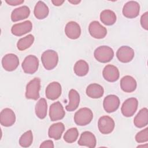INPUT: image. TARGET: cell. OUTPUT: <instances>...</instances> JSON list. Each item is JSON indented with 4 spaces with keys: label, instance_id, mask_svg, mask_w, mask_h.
<instances>
[{
    "label": "cell",
    "instance_id": "obj_27",
    "mask_svg": "<svg viewBox=\"0 0 148 148\" xmlns=\"http://www.w3.org/2000/svg\"><path fill=\"white\" fill-rule=\"evenodd\" d=\"M100 20L105 25H112L116 23L117 17L113 11L109 9H105L101 12L100 14Z\"/></svg>",
    "mask_w": 148,
    "mask_h": 148
},
{
    "label": "cell",
    "instance_id": "obj_30",
    "mask_svg": "<svg viewBox=\"0 0 148 148\" xmlns=\"http://www.w3.org/2000/svg\"><path fill=\"white\" fill-rule=\"evenodd\" d=\"M34 36L32 34H29L25 37L20 38L17 43V47L20 51H24L33 44L34 42Z\"/></svg>",
    "mask_w": 148,
    "mask_h": 148
},
{
    "label": "cell",
    "instance_id": "obj_5",
    "mask_svg": "<svg viewBox=\"0 0 148 148\" xmlns=\"http://www.w3.org/2000/svg\"><path fill=\"white\" fill-rule=\"evenodd\" d=\"M21 66L23 71L25 73L34 74L38 69V58L34 55H29L24 60Z\"/></svg>",
    "mask_w": 148,
    "mask_h": 148
},
{
    "label": "cell",
    "instance_id": "obj_36",
    "mask_svg": "<svg viewBox=\"0 0 148 148\" xmlns=\"http://www.w3.org/2000/svg\"><path fill=\"white\" fill-rule=\"evenodd\" d=\"M5 2L9 5L17 6L24 3V0H6Z\"/></svg>",
    "mask_w": 148,
    "mask_h": 148
},
{
    "label": "cell",
    "instance_id": "obj_3",
    "mask_svg": "<svg viewBox=\"0 0 148 148\" xmlns=\"http://www.w3.org/2000/svg\"><path fill=\"white\" fill-rule=\"evenodd\" d=\"M94 56L98 61L102 63H106L113 59L114 51L109 46H101L94 50Z\"/></svg>",
    "mask_w": 148,
    "mask_h": 148
},
{
    "label": "cell",
    "instance_id": "obj_29",
    "mask_svg": "<svg viewBox=\"0 0 148 148\" xmlns=\"http://www.w3.org/2000/svg\"><path fill=\"white\" fill-rule=\"evenodd\" d=\"M73 71L77 76L81 77L84 76L88 72L89 65L86 61L80 60L75 63L73 67Z\"/></svg>",
    "mask_w": 148,
    "mask_h": 148
},
{
    "label": "cell",
    "instance_id": "obj_8",
    "mask_svg": "<svg viewBox=\"0 0 148 148\" xmlns=\"http://www.w3.org/2000/svg\"><path fill=\"white\" fill-rule=\"evenodd\" d=\"M140 12V5L138 2L134 1H130L125 3L123 8V14L128 18L136 17Z\"/></svg>",
    "mask_w": 148,
    "mask_h": 148
},
{
    "label": "cell",
    "instance_id": "obj_12",
    "mask_svg": "<svg viewBox=\"0 0 148 148\" xmlns=\"http://www.w3.org/2000/svg\"><path fill=\"white\" fill-rule=\"evenodd\" d=\"M65 115V112L62 104L59 102L53 103L49 108V117L51 121H55L62 119Z\"/></svg>",
    "mask_w": 148,
    "mask_h": 148
},
{
    "label": "cell",
    "instance_id": "obj_10",
    "mask_svg": "<svg viewBox=\"0 0 148 148\" xmlns=\"http://www.w3.org/2000/svg\"><path fill=\"white\" fill-rule=\"evenodd\" d=\"M2 65L5 71L9 72L13 71L19 65V59L16 54L9 53L2 58Z\"/></svg>",
    "mask_w": 148,
    "mask_h": 148
},
{
    "label": "cell",
    "instance_id": "obj_4",
    "mask_svg": "<svg viewBox=\"0 0 148 148\" xmlns=\"http://www.w3.org/2000/svg\"><path fill=\"white\" fill-rule=\"evenodd\" d=\"M40 89V79L35 77L28 82L26 86L25 97L27 99L37 100L40 97L39 91Z\"/></svg>",
    "mask_w": 148,
    "mask_h": 148
},
{
    "label": "cell",
    "instance_id": "obj_22",
    "mask_svg": "<svg viewBox=\"0 0 148 148\" xmlns=\"http://www.w3.org/2000/svg\"><path fill=\"white\" fill-rule=\"evenodd\" d=\"M69 103L65 106V109L68 112L75 110L79 106L80 103V95L79 92L74 90L71 89L68 94Z\"/></svg>",
    "mask_w": 148,
    "mask_h": 148
},
{
    "label": "cell",
    "instance_id": "obj_26",
    "mask_svg": "<svg viewBox=\"0 0 148 148\" xmlns=\"http://www.w3.org/2000/svg\"><path fill=\"white\" fill-rule=\"evenodd\" d=\"M49 13L48 6L43 1H39L35 5L34 10L35 17L39 20H43L47 17Z\"/></svg>",
    "mask_w": 148,
    "mask_h": 148
},
{
    "label": "cell",
    "instance_id": "obj_11",
    "mask_svg": "<svg viewBox=\"0 0 148 148\" xmlns=\"http://www.w3.org/2000/svg\"><path fill=\"white\" fill-rule=\"evenodd\" d=\"M135 53L133 49L128 46H121L116 52L117 59L123 63H127L132 60Z\"/></svg>",
    "mask_w": 148,
    "mask_h": 148
},
{
    "label": "cell",
    "instance_id": "obj_6",
    "mask_svg": "<svg viewBox=\"0 0 148 148\" xmlns=\"http://www.w3.org/2000/svg\"><path fill=\"white\" fill-rule=\"evenodd\" d=\"M138 106V101L135 98H130L123 103L121 111L123 115L127 117L132 116L136 112Z\"/></svg>",
    "mask_w": 148,
    "mask_h": 148
},
{
    "label": "cell",
    "instance_id": "obj_31",
    "mask_svg": "<svg viewBox=\"0 0 148 148\" xmlns=\"http://www.w3.org/2000/svg\"><path fill=\"white\" fill-rule=\"evenodd\" d=\"M33 142V134L31 130L24 132L19 139V144L21 147H29Z\"/></svg>",
    "mask_w": 148,
    "mask_h": 148
},
{
    "label": "cell",
    "instance_id": "obj_28",
    "mask_svg": "<svg viewBox=\"0 0 148 148\" xmlns=\"http://www.w3.org/2000/svg\"><path fill=\"white\" fill-rule=\"evenodd\" d=\"M35 114L40 119H43L47 116V103L45 98H40L35 105Z\"/></svg>",
    "mask_w": 148,
    "mask_h": 148
},
{
    "label": "cell",
    "instance_id": "obj_24",
    "mask_svg": "<svg viewBox=\"0 0 148 148\" xmlns=\"http://www.w3.org/2000/svg\"><path fill=\"white\" fill-rule=\"evenodd\" d=\"M86 92L88 97L97 99L103 96L104 94V90L102 86L97 83H92L87 87Z\"/></svg>",
    "mask_w": 148,
    "mask_h": 148
},
{
    "label": "cell",
    "instance_id": "obj_7",
    "mask_svg": "<svg viewBox=\"0 0 148 148\" xmlns=\"http://www.w3.org/2000/svg\"><path fill=\"white\" fill-rule=\"evenodd\" d=\"M114 126L115 123L113 119L108 116H103L98 120V129L102 134H110L113 131Z\"/></svg>",
    "mask_w": 148,
    "mask_h": 148
},
{
    "label": "cell",
    "instance_id": "obj_13",
    "mask_svg": "<svg viewBox=\"0 0 148 148\" xmlns=\"http://www.w3.org/2000/svg\"><path fill=\"white\" fill-rule=\"evenodd\" d=\"M32 29V23L29 20L14 24L11 28V32L17 36H21L29 32Z\"/></svg>",
    "mask_w": 148,
    "mask_h": 148
},
{
    "label": "cell",
    "instance_id": "obj_1",
    "mask_svg": "<svg viewBox=\"0 0 148 148\" xmlns=\"http://www.w3.org/2000/svg\"><path fill=\"white\" fill-rule=\"evenodd\" d=\"M41 61L46 70L53 69L57 65L58 62V54L53 50H47L42 53Z\"/></svg>",
    "mask_w": 148,
    "mask_h": 148
},
{
    "label": "cell",
    "instance_id": "obj_9",
    "mask_svg": "<svg viewBox=\"0 0 148 148\" xmlns=\"http://www.w3.org/2000/svg\"><path fill=\"white\" fill-rule=\"evenodd\" d=\"M88 31L92 37L98 39L104 38L107 34L106 28L97 21H93L90 23Z\"/></svg>",
    "mask_w": 148,
    "mask_h": 148
},
{
    "label": "cell",
    "instance_id": "obj_35",
    "mask_svg": "<svg viewBox=\"0 0 148 148\" xmlns=\"http://www.w3.org/2000/svg\"><path fill=\"white\" fill-rule=\"evenodd\" d=\"M54 147V143L51 140H45L40 145V148H53Z\"/></svg>",
    "mask_w": 148,
    "mask_h": 148
},
{
    "label": "cell",
    "instance_id": "obj_14",
    "mask_svg": "<svg viewBox=\"0 0 148 148\" xmlns=\"http://www.w3.org/2000/svg\"><path fill=\"white\" fill-rule=\"evenodd\" d=\"M120 102L119 98L117 95L110 94L104 98L103 106L106 112L112 113L118 109Z\"/></svg>",
    "mask_w": 148,
    "mask_h": 148
},
{
    "label": "cell",
    "instance_id": "obj_37",
    "mask_svg": "<svg viewBox=\"0 0 148 148\" xmlns=\"http://www.w3.org/2000/svg\"><path fill=\"white\" fill-rule=\"evenodd\" d=\"M64 1H61V0H56V1H51L52 3L56 6H59L62 5V3L64 2Z\"/></svg>",
    "mask_w": 148,
    "mask_h": 148
},
{
    "label": "cell",
    "instance_id": "obj_32",
    "mask_svg": "<svg viewBox=\"0 0 148 148\" xmlns=\"http://www.w3.org/2000/svg\"><path fill=\"white\" fill-rule=\"evenodd\" d=\"M79 136V132L76 128L73 127L68 130L64 135V140L69 143L75 142Z\"/></svg>",
    "mask_w": 148,
    "mask_h": 148
},
{
    "label": "cell",
    "instance_id": "obj_21",
    "mask_svg": "<svg viewBox=\"0 0 148 148\" xmlns=\"http://www.w3.org/2000/svg\"><path fill=\"white\" fill-rule=\"evenodd\" d=\"M137 84L135 79L129 75L125 76L121 79L120 87L125 92H132L136 88Z\"/></svg>",
    "mask_w": 148,
    "mask_h": 148
},
{
    "label": "cell",
    "instance_id": "obj_15",
    "mask_svg": "<svg viewBox=\"0 0 148 148\" xmlns=\"http://www.w3.org/2000/svg\"><path fill=\"white\" fill-rule=\"evenodd\" d=\"M16 121V115L14 111L10 108L3 109L0 113V123L2 126L10 127Z\"/></svg>",
    "mask_w": 148,
    "mask_h": 148
},
{
    "label": "cell",
    "instance_id": "obj_18",
    "mask_svg": "<svg viewBox=\"0 0 148 148\" xmlns=\"http://www.w3.org/2000/svg\"><path fill=\"white\" fill-rule=\"evenodd\" d=\"M96 138L94 134L90 131H84L82 132L78 140L79 145L90 148H94L96 146Z\"/></svg>",
    "mask_w": 148,
    "mask_h": 148
},
{
    "label": "cell",
    "instance_id": "obj_2",
    "mask_svg": "<svg viewBox=\"0 0 148 148\" xmlns=\"http://www.w3.org/2000/svg\"><path fill=\"white\" fill-rule=\"evenodd\" d=\"M93 119L92 110L88 108H82L79 109L74 115V121L80 126L88 125Z\"/></svg>",
    "mask_w": 148,
    "mask_h": 148
},
{
    "label": "cell",
    "instance_id": "obj_34",
    "mask_svg": "<svg viewBox=\"0 0 148 148\" xmlns=\"http://www.w3.org/2000/svg\"><path fill=\"white\" fill-rule=\"evenodd\" d=\"M140 25L145 30L148 29V12L144 13L140 17Z\"/></svg>",
    "mask_w": 148,
    "mask_h": 148
},
{
    "label": "cell",
    "instance_id": "obj_19",
    "mask_svg": "<svg viewBox=\"0 0 148 148\" xmlns=\"http://www.w3.org/2000/svg\"><path fill=\"white\" fill-rule=\"evenodd\" d=\"M65 33L68 38L71 39H76L81 35V28L79 24L75 21L68 22L65 27Z\"/></svg>",
    "mask_w": 148,
    "mask_h": 148
},
{
    "label": "cell",
    "instance_id": "obj_17",
    "mask_svg": "<svg viewBox=\"0 0 148 148\" xmlns=\"http://www.w3.org/2000/svg\"><path fill=\"white\" fill-rule=\"evenodd\" d=\"M102 75L106 81L114 82L119 79L120 73L118 68L116 66L109 64L106 65L103 68Z\"/></svg>",
    "mask_w": 148,
    "mask_h": 148
},
{
    "label": "cell",
    "instance_id": "obj_38",
    "mask_svg": "<svg viewBox=\"0 0 148 148\" xmlns=\"http://www.w3.org/2000/svg\"><path fill=\"white\" fill-rule=\"evenodd\" d=\"M68 2L73 5H77L79 3L81 2V1L80 0H69Z\"/></svg>",
    "mask_w": 148,
    "mask_h": 148
},
{
    "label": "cell",
    "instance_id": "obj_16",
    "mask_svg": "<svg viewBox=\"0 0 148 148\" xmlns=\"http://www.w3.org/2000/svg\"><path fill=\"white\" fill-rule=\"evenodd\" d=\"M61 92L62 88L60 83L57 82H53L47 86L45 95L47 98L54 101L60 97Z\"/></svg>",
    "mask_w": 148,
    "mask_h": 148
},
{
    "label": "cell",
    "instance_id": "obj_23",
    "mask_svg": "<svg viewBox=\"0 0 148 148\" xmlns=\"http://www.w3.org/2000/svg\"><path fill=\"white\" fill-rule=\"evenodd\" d=\"M65 130V125L61 122L54 123L49 127L48 130V135L49 138L55 140L61 139L62 133Z\"/></svg>",
    "mask_w": 148,
    "mask_h": 148
},
{
    "label": "cell",
    "instance_id": "obj_33",
    "mask_svg": "<svg viewBox=\"0 0 148 148\" xmlns=\"http://www.w3.org/2000/svg\"><path fill=\"white\" fill-rule=\"evenodd\" d=\"M135 140L139 143H144L148 141V128H146L139 132L135 135Z\"/></svg>",
    "mask_w": 148,
    "mask_h": 148
},
{
    "label": "cell",
    "instance_id": "obj_25",
    "mask_svg": "<svg viewBox=\"0 0 148 148\" xmlns=\"http://www.w3.org/2000/svg\"><path fill=\"white\" fill-rule=\"evenodd\" d=\"M134 124L138 128H143L148 124V110L146 108L140 109L134 119Z\"/></svg>",
    "mask_w": 148,
    "mask_h": 148
},
{
    "label": "cell",
    "instance_id": "obj_20",
    "mask_svg": "<svg viewBox=\"0 0 148 148\" xmlns=\"http://www.w3.org/2000/svg\"><path fill=\"white\" fill-rule=\"evenodd\" d=\"M30 9L27 6H22L14 9L11 13V20L13 22L24 20L29 17Z\"/></svg>",
    "mask_w": 148,
    "mask_h": 148
}]
</instances>
